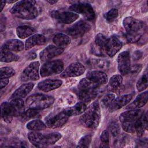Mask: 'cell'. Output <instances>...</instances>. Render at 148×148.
Masks as SVG:
<instances>
[{
	"mask_svg": "<svg viewBox=\"0 0 148 148\" xmlns=\"http://www.w3.org/2000/svg\"><path fill=\"white\" fill-rule=\"evenodd\" d=\"M128 40L131 43L137 42L146 31L145 24L132 17H125L123 21Z\"/></svg>",
	"mask_w": 148,
	"mask_h": 148,
	"instance_id": "6da1fadb",
	"label": "cell"
},
{
	"mask_svg": "<svg viewBox=\"0 0 148 148\" xmlns=\"http://www.w3.org/2000/svg\"><path fill=\"white\" fill-rule=\"evenodd\" d=\"M35 3L36 2L32 0L19 1L11 8L10 12L17 17L22 19H34L38 15Z\"/></svg>",
	"mask_w": 148,
	"mask_h": 148,
	"instance_id": "7a4b0ae2",
	"label": "cell"
},
{
	"mask_svg": "<svg viewBox=\"0 0 148 148\" xmlns=\"http://www.w3.org/2000/svg\"><path fill=\"white\" fill-rule=\"evenodd\" d=\"M101 111L99 104L97 101L94 102L83 112L80 118L82 124L86 127L96 128L100 122Z\"/></svg>",
	"mask_w": 148,
	"mask_h": 148,
	"instance_id": "3957f363",
	"label": "cell"
},
{
	"mask_svg": "<svg viewBox=\"0 0 148 148\" xmlns=\"http://www.w3.org/2000/svg\"><path fill=\"white\" fill-rule=\"evenodd\" d=\"M61 137V135L58 132H52L46 135L36 132H30L28 134V138L29 142L38 147L54 144Z\"/></svg>",
	"mask_w": 148,
	"mask_h": 148,
	"instance_id": "277c9868",
	"label": "cell"
},
{
	"mask_svg": "<svg viewBox=\"0 0 148 148\" xmlns=\"http://www.w3.org/2000/svg\"><path fill=\"white\" fill-rule=\"evenodd\" d=\"M53 102V97L47 95L38 94L29 96L27 99L26 104L29 108L39 110L49 107Z\"/></svg>",
	"mask_w": 148,
	"mask_h": 148,
	"instance_id": "5b68a950",
	"label": "cell"
},
{
	"mask_svg": "<svg viewBox=\"0 0 148 148\" xmlns=\"http://www.w3.org/2000/svg\"><path fill=\"white\" fill-rule=\"evenodd\" d=\"M64 69V64L60 60L48 61L41 67L40 73L42 77L60 73Z\"/></svg>",
	"mask_w": 148,
	"mask_h": 148,
	"instance_id": "8992f818",
	"label": "cell"
},
{
	"mask_svg": "<svg viewBox=\"0 0 148 148\" xmlns=\"http://www.w3.org/2000/svg\"><path fill=\"white\" fill-rule=\"evenodd\" d=\"M39 62L34 61L28 65L21 74V80L23 82L29 80H37L39 79Z\"/></svg>",
	"mask_w": 148,
	"mask_h": 148,
	"instance_id": "52a82bcc",
	"label": "cell"
},
{
	"mask_svg": "<svg viewBox=\"0 0 148 148\" xmlns=\"http://www.w3.org/2000/svg\"><path fill=\"white\" fill-rule=\"evenodd\" d=\"M69 9L72 12L82 14L88 20H92L95 17V14L93 8L88 3H75L71 5L69 8Z\"/></svg>",
	"mask_w": 148,
	"mask_h": 148,
	"instance_id": "ba28073f",
	"label": "cell"
},
{
	"mask_svg": "<svg viewBox=\"0 0 148 148\" xmlns=\"http://www.w3.org/2000/svg\"><path fill=\"white\" fill-rule=\"evenodd\" d=\"M90 28L91 25L90 24L84 21H80L69 27L67 29L66 32L69 36L74 38H77L83 36Z\"/></svg>",
	"mask_w": 148,
	"mask_h": 148,
	"instance_id": "9c48e42d",
	"label": "cell"
},
{
	"mask_svg": "<svg viewBox=\"0 0 148 148\" xmlns=\"http://www.w3.org/2000/svg\"><path fill=\"white\" fill-rule=\"evenodd\" d=\"M50 15L53 18L64 24L72 23L79 17V15L73 12L53 11Z\"/></svg>",
	"mask_w": 148,
	"mask_h": 148,
	"instance_id": "30bf717a",
	"label": "cell"
},
{
	"mask_svg": "<svg viewBox=\"0 0 148 148\" xmlns=\"http://www.w3.org/2000/svg\"><path fill=\"white\" fill-rule=\"evenodd\" d=\"M85 71L84 66L79 62H75L70 64L60 75L61 77L66 78L76 77L82 75Z\"/></svg>",
	"mask_w": 148,
	"mask_h": 148,
	"instance_id": "8fae6325",
	"label": "cell"
},
{
	"mask_svg": "<svg viewBox=\"0 0 148 148\" xmlns=\"http://www.w3.org/2000/svg\"><path fill=\"white\" fill-rule=\"evenodd\" d=\"M68 117L69 116L64 111H62L56 115L47 119L46 120L45 124L46 127L49 128H58L62 127L66 123Z\"/></svg>",
	"mask_w": 148,
	"mask_h": 148,
	"instance_id": "7c38bea8",
	"label": "cell"
},
{
	"mask_svg": "<svg viewBox=\"0 0 148 148\" xmlns=\"http://www.w3.org/2000/svg\"><path fill=\"white\" fill-rule=\"evenodd\" d=\"M122 45L123 43L120 38L117 35H113L109 38H108L106 46V53L109 56L113 57L120 50Z\"/></svg>",
	"mask_w": 148,
	"mask_h": 148,
	"instance_id": "4fadbf2b",
	"label": "cell"
},
{
	"mask_svg": "<svg viewBox=\"0 0 148 148\" xmlns=\"http://www.w3.org/2000/svg\"><path fill=\"white\" fill-rule=\"evenodd\" d=\"M118 69L122 75H125L129 73L130 64V54L128 51L121 53L117 58Z\"/></svg>",
	"mask_w": 148,
	"mask_h": 148,
	"instance_id": "5bb4252c",
	"label": "cell"
},
{
	"mask_svg": "<svg viewBox=\"0 0 148 148\" xmlns=\"http://www.w3.org/2000/svg\"><path fill=\"white\" fill-rule=\"evenodd\" d=\"M64 49L58 46L49 45L43 50L40 53V59L42 61H47L53 57L61 54Z\"/></svg>",
	"mask_w": 148,
	"mask_h": 148,
	"instance_id": "9a60e30c",
	"label": "cell"
},
{
	"mask_svg": "<svg viewBox=\"0 0 148 148\" xmlns=\"http://www.w3.org/2000/svg\"><path fill=\"white\" fill-rule=\"evenodd\" d=\"M145 112L143 109H130L122 113L119 117V119L121 123L126 121L135 122Z\"/></svg>",
	"mask_w": 148,
	"mask_h": 148,
	"instance_id": "2e32d148",
	"label": "cell"
},
{
	"mask_svg": "<svg viewBox=\"0 0 148 148\" xmlns=\"http://www.w3.org/2000/svg\"><path fill=\"white\" fill-rule=\"evenodd\" d=\"M132 94H127L121 95L116 99L112 102L109 106V110L111 112L117 110L127 105L132 98Z\"/></svg>",
	"mask_w": 148,
	"mask_h": 148,
	"instance_id": "e0dca14e",
	"label": "cell"
},
{
	"mask_svg": "<svg viewBox=\"0 0 148 148\" xmlns=\"http://www.w3.org/2000/svg\"><path fill=\"white\" fill-rule=\"evenodd\" d=\"M62 82L57 79H46L40 82L38 85V88L45 92L50 91L58 88L62 84Z\"/></svg>",
	"mask_w": 148,
	"mask_h": 148,
	"instance_id": "ac0fdd59",
	"label": "cell"
},
{
	"mask_svg": "<svg viewBox=\"0 0 148 148\" xmlns=\"http://www.w3.org/2000/svg\"><path fill=\"white\" fill-rule=\"evenodd\" d=\"M79 99L84 103L90 102L91 100L95 98L97 95L96 89L86 90L79 88L76 91Z\"/></svg>",
	"mask_w": 148,
	"mask_h": 148,
	"instance_id": "d6986e66",
	"label": "cell"
},
{
	"mask_svg": "<svg viewBox=\"0 0 148 148\" xmlns=\"http://www.w3.org/2000/svg\"><path fill=\"white\" fill-rule=\"evenodd\" d=\"M34 86V84L32 83H28L22 84L13 93L10 98L13 99L16 98H24L32 90Z\"/></svg>",
	"mask_w": 148,
	"mask_h": 148,
	"instance_id": "ffe728a7",
	"label": "cell"
},
{
	"mask_svg": "<svg viewBox=\"0 0 148 148\" xmlns=\"http://www.w3.org/2000/svg\"><path fill=\"white\" fill-rule=\"evenodd\" d=\"M1 113L3 120L9 123L12 121L13 116H14V111L10 103L3 102L1 104Z\"/></svg>",
	"mask_w": 148,
	"mask_h": 148,
	"instance_id": "44dd1931",
	"label": "cell"
},
{
	"mask_svg": "<svg viewBox=\"0 0 148 148\" xmlns=\"http://www.w3.org/2000/svg\"><path fill=\"white\" fill-rule=\"evenodd\" d=\"M87 77L90 79L99 86L105 84L108 81V76L106 74L99 71H93L88 72L87 75Z\"/></svg>",
	"mask_w": 148,
	"mask_h": 148,
	"instance_id": "7402d4cb",
	"label": "cell"
},
{
	"mask_svg": "<svg viewBox=\"0 0 148 148\" xmlns=\"http://www.w3.org/2000/svg\"><path fill=\"white\" fill-rule=\"evenodd\" d=\"M122 83L123 78L121 75H114L109 80L108 88L111 91L119 94L123 88Z\"/></svg>",
	"mask_w": 148,
	"mask_h": 148,
	"instance_id": "603a6c76",
	"label": "cell"
},
{
	"mask_svg": "<svg viewBox=\"0 0 148 148\" xmlns=\"http://www.w3.org/2000/svg\"><path fill=\"white\" fill-rule=\"evenodd\" d=\"M46 42L45 37L41 34H35L29 37L25 42V50H29L36 45H42Z\"/></svg>",
	"mask_w": 148,
	"mask_h": 148,
	"instance_id": "cb8c5ba5",
	"label": "cell"
},
{
	"mask_svg": "<svg viewBox=\"0 0 148 148\" xmlns=\"http://www.w3.org/2000/svg\"><path fill=\"white\" fill-rule=\"evenodd\" d=\"M147 91H145L140 94L132 103H131L129 105H128V106L126 107V109H136L143 106L147 103Z\"/></svg>",
	"mask_w": 148,
	"mask_h": 148,
	"instance_id": "d4e9b609",
	"label": "cell"
},
{
	"mask_svg": "<svg viewBox=\"0 0 148 148\" xmlns=\"http://www.w3.org/2000/svg\"><path fill=\"white\" fill-rule=\"evenodd\" d=\"M1 47L12 52H19L23 50L24 45L19 40L12 39L5 42Z\"/></svg>",
	"mask_w": 148,
	"mask_h": 148,
	"instance_id": "484cf974",
	"label": "cell"
},
{
	"mask_svg": "<svg viewBox=\"0 0 148 148\" xmlns=\"http://www.w3.org/2000/svg\"><path fill=\"white\" fill-rule=\"evenodd\" d=\"M147 119L146 114H143L136 121L135 124V131L139 136H142L147 130Z\"/></svg>",
	"mask_w": 148,
	"mask_h": 148,
	"instance_id": "4316f807",
	"label": "cell"
},
{
	"mask_svg": "<svg viewBox=\"0 0 148 148\" xmlns=\"http://www.w3.org/2000/svg\"><path fill=\"white\" fill-rule=\"evenodd\" d=\"M86 104L83 102H80L77 103L75 105L69 108L66 109L64 112L68 116H77L83 113L86 109Z\"/></svg>",
	"mask_w": 148,
	"mask_h": 148,
	"instance_id": "83f0119b",
	"label": "cell"
},
{
	"mask_svg": "<svg viewBox=\"0 0 148 148\" xmlns=\"http://www.w3.org/2000/svg\"><path fill=\"white\" fill-rule=\"evenodd\" d=\"M108 38L102 34L97 35L95 39V48L100 54L106 53V46Z\"/></svg>",
	"mask_w": 148,
	"mask_h": 148,
	"instance_id": "f1b7e54d",
	"label": "cell"
},
{
	"mask_svg": "<svg viewBox=\"0 0 148 148\" xmlns=\"http://www.w3.org/2000/svg\"><path fill=\"white\" fill-rule=\"evenodd\" d=\"M14 111V116H22L24 113V103L21 98L12 99L10 102Z\"/></svg>",
	"mask_w": 148,
	"mask_h": 148,
	"instance_id": "f546056e",
	"label": "cell"
},
{
	"mask_svg": "<svg viewBox=\"0 0 148 148\" xmlns=\"http://www.w3.org/2000/svg\"><path fill=\"white\" fill-rule=\"evenodd\" d=\"M54 43L60 47H64L68 46L71 42V38L69 36L64 34H57L53 38Z\"/></svg>",
	"mask_w": 148,
	"mask_h": 148,
	"instance_id": "4dcf8cb0",
	"label": "cell"
},
{
	"mask_svg": "<svg viewBox=\"0 0 148 148\" xmlns=\"http://www.w3.org/2000/svg\"><path fill=\"white\" fill-rule=\"evenodd\" d=\"M0 59L2 62H10L16 61L18 60L19 57L14 54L13 52L1 47Z\"/></svg>",
	"mask_w": 148,
	"mask_h": 148,
	"instance_id": "1f68e13d",
	"label": "cell"
},
{
	"mask_svg": "<svg viewBox=\"0 0 148 148\" xmlns=\"http://www.w3.org/2000/svg\"><path fill=\"white\" fill-rule=\"evenodd\" d=\"M35 32V29L34 28L27 25L19 26L16 29L17 36L21 39L25 38L32 35Z\"/></svg>",
	"mask_w": 148,
	"mask_h": 148,
	"instance_id": "d6a6232c",
	"label": "cell"
},
{
	"mask_svg": "<svg viewBox=\"0 0 148 148\" xmlns=\"http://www.w3.org/2000/svg\"><path fill=\"white\" fill-rule=\"evenodd\" d=\"M99 86H100L99 84L95 83L88 77H86L82 79L79 83V88L81 89L93 90L97 89Z\"/></svg>",
	"mask_w": 148,
	"mask_h": 148,
	"instance_id": "836d02e7",
	"label": "cell"
},
{
	"mask_svg": "<svg viewBox=\"0 0 148 148\" xmlns=\"http://www.w3.org/2000/svg\"><path fill=\"white\" fill-rule=\"evenodd\" d=\"M27 128L32 131L43 130L46 128V124L39 120H35L29 121L27 124Z\"/></svg>",
	"mask_w": 148,
	"mask_h": 148,
	"instance_id": "e575fe53",
	"label": "cell"
},
{
	"mask_svg": "<svg viewBox=\"0 0 148 148\" xmlns=\"http://www.w3.org/2000/svg\"><path fill=\"white\" fill-rule=\"evenodd\" d=\"M148 79L147 75L144 74L138 81L136 83V88L139 91H142L147 87Z\"/></svg>",
	"mask_w": 148,
	"mask_h": 148,
	"instance_id": "d590c367",
	"label": "cell"
},
{
	"mask_svg": "<svg viewBox=\"0 0 148 148\" xmlns=\"http://www.w3.org/2000/svg\"><path fill=\"white\" fill-rule=\"evenodd\" d=\"M15 74V71L11 67H3L1 68V79L9 78Z\"/></svg>",
	"mask_w": 148,
	"mask_h": 148,
	"instance_id": "8d00e7d4",
	"label": "cell"
},
{
	"mask_svg": "<svg viewBox=\"0 0 148 148\" xmlns=\"http://www.w3.org/2000/svg\"><path fill=\"white\" fill-rule=\"evenodd\" d=\"M91 141V135H86L82 137L78 142L77 147H88Z\"/></svg>",
	"mask_w": 148,
	"mask_h": 148,
	"instance_id": "74e56055",
	"label": "cell"
},
{
	"mask_svg": "<svg viewBox=\"0 0 148 148\" xmlns=\"http://www.w3.org/2000/svg\"><path fill=\"white\" fill-rule=\"evenodd\" d=\"M118 15V11L116 9L113 8L105 14L104 17L106 20L108 22H112L113 21Z\"/></svg>",
	"mask_w": 148,
	"mask_h": 148,
	"instance_id": "f35d334b",
	"label": "cell"
},
{
	"mask_svg": "<svg viewBox=\"0 0 148 148\" xmlns=\"http://www.w3.org/2000/svg\"><path fill=\"white\" fill-rule=\"evenodd\" d=\"M122 124V127L123 129L129 133H134L135 132V122H131V121H126V122H123Z\"/></svg>",
	"mask_w": 148,
	"mask_h": 148,
	"instance_id": "ab89813d",
	"label": "cell"
},
{
	"mask_svg": "<svg viewBox=\"0 0 148 148\" xmlns=\"http://www.w3.org/2000/svg\"><path fill=\"white\" fill-rule=\"evenodd\" d=\"M109 132L107 130L103 131L101 135V147H109Z\"/></svg>",
	"mask_w": 148,
	"mask_h": 148,
	"instance_id": "60d3db41",
	"label": "cell"
},
{
	"mask_svg": "<svg viewBox=\"0 0 148 148\" xmlns=\"http://www.w3.org/2000/svg\"><path fill=\"white\" fill-rule=\"evenodd\" d=\"M115 99V95L113 94H109L105 95L102 99V105L105 107H108Z\"/></svg>",
	"mask_w": 148,
	"mask_h": 148,
	"instance_id": "b9f144b4",
	"label": "cell"
},
{
	"mask_svg": "<svg viewBox=\"0 0 148 148\" xmlns=\"http://www.w3.org/2000/svg\"><path fill=\"white\" fill-rule=\"evenodd\" d=\"M109 130L113 136H117L120 133V127L117 123H112L109 126Z\"/></svg>",
	"mask_w": 148,
	"mask_h": 148,
	"instance_id": "7bdbcfd3",
	"label": "cell"
},
{
	"mask_svg": "<svg viewBox=\"0 0 148 148\" xmlns=\"http://www.w3.org/2000/svg\"><path fill=\"white\" fill-rule=\"evenodd\" d=\"M26 118L30 119V118H34L36 117L38 115H39V111L36 109H34L29 108L27 111H25L24 113V114Z\"/></svg>",
	"mask_w": 148,
	"mask_h": 148,
	"instance_id": "ee69618b",
	"label": "cell"
},
{
	"mask_svg": "<svg viewBox=\"0 0 148 148\" xmlns=\"http://www.w3.org/2000/svg\"><path fill=\"white\" fill-rule=\"evenodd\" d=\"M142 67V66L140 64L135 65H133L132 66H131L129 73H131L132 74H137L141 71Z\"/></svg>",
	"mask_w": 148,
	"mask_h": 148,
	"instance_id": "f6af8a7d",
	"label": "cell"
},
{
	"mask_svg": "<svg viewBox=\"0 0 148 148\" xmlns=\"http://www.w3.org/2000/svg\"><path fill=\"white\" fill-rule=\"evenodd\" d=\"M9 83L8 78H1V83H0V88H2L5 87Z\"/></svg>",
	"mask_w": 148,
	"mask_h": 148,
	"instance_id": "bcb514c9",
	"label": "cell"
},
{
	"mask_svg": "<svg viewBox=\"0 0 148 148\" xmlns=\"http://www.w3.org/2000/svg\"><path fill=\"white\" fill-rule=\"evenodd\" d=\"M5 1H1V12L2 10L3 6H5Z\"/></svg>",
	"mask_w": 148,
	"mask_h": 148,
	"instance_id": "7dc6e473",
	"label": "cell"
},
{
	"mask_svg": "<svg viewBox=\"0 0 148 148\" xmlns=\"http://www.w3.org/2000/svg\"><path fill=\"white\" fill-rule=\"evenodd\" d=\"M47 2H49V3L50 4H51V5H53V4L55 3H56V2H57V1H47Z\"/></svg>",
	"mask_w": 148,
	"mask_h": 148,
	"instance_id": "c3c4849f",
	"label": "cell"
},
{
	"mask_svg": "<svg viewBox=\"0 0 148 148\" xmlns=\"http://www.w3.org/2000/svg\"><path fill=\"white\" fill-rule=\"evenodd\" d=\"M6 2H7L8 3H13V2H15L16 1H14V0H13V1H10V0H9V1H7Z\"/></svg>",
	"mask_w": 148,
	"mask_h": 148,
	"instance_id": "681fc988",
	"label": "cell"
}]
</instances>
